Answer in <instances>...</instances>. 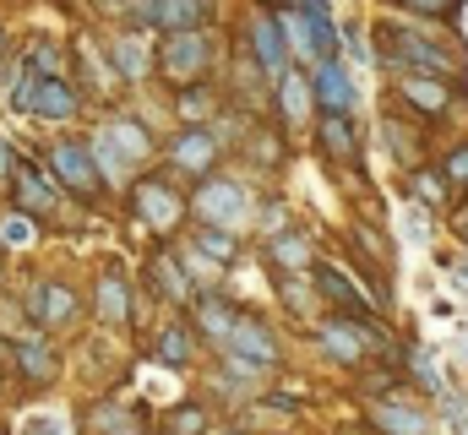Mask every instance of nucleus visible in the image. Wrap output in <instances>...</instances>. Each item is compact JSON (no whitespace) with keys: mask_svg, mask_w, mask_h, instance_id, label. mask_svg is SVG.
I'll use <instances>...</instances> for the list:
<instances>
[{"mask_svg":"<svg viewBox=\"0 0 468 435\" xmlns=\"http://www.w3.org/2000/svg\"><path fill=\"white\" fill-rule=\"evenodd\" d=\"M11 104L16 109H33V114H49V120H71L77 114V99L60 77H22L11 88Z\"/></svg>","mask_w":468,"mask_h":435,"instance_id":"nucleus-1","label":"nucleus"},{"mask_svg":"<svg viewBox=\"0 0 468 435\" xmlns=\"http://www.w3.org/2000/svg\"><path fill=\"white\" fill-rule=\"evenodd\" d=\"M191 202H197V213L207 218L213 228H234V223L245 218V191H239L234 180H202Z\"/></svg>","mask_w":468,"mask_h":435,"instance_id":"nucleus-2","label":"nucleus"},{"mask_svg":"<svg viewBox=\"0 0 468 435\" xmlns=\"http://www.w3.org/2000/svg\"><path fill=\"white\" fill-rule=\"evenodd\" d=\"M224 348H229L234 359H250V365H272L278 359V343H272V332L261 322H250V316H234L229 337H224Z\"/></svg>","mask_w":468,"mask_h":435,"instance_id":"nucleus-3","label":"nucleus"},{"mask_svg":"<svg viewBox=\"0 0 468 435\" xmlns=\"http://www.w3.org/2000/svg\"><path fill=\"white\" fill-rule=\"evenodd\" d=\"M55 175H60V186H71L77 196H93V186H99L93 153H88L82 142H60V147H55Z\"/></svg>","mask_w":468,"mask_h":435,"instance_id":"nucleus-4","label":"nucleus"},{"mask_svg":"<svg viewBox=\"0 0 468 435\" xmlns=\"http://www.w3.org/2000/svg\"><path fill=\"white\" fill-rule=\"evenodd\" d=\"M136 213L147 218L153 228H175V218H180V196L164 191L158 180H147V186H136Z\"/></svg>","mask_w":468,"mask_h":435,"instance_id":"nucleus-5","label":"nucleus"},{"mask_svg":"<svg viewBox=\"0 0 468 435\" xmlns=\"http://www.w3.org/2000/svg\"><path fill=\"white\" fill-rule=\"evenodd\" d=\"M316 99H322V109L327 114H349V104H354V88H349V77L333 66V60H316Z\"/></svg>","mask_w":468,"mask_h":435,"instance_id":"nucleus-6","label":"nucleus"},{"mask_svg":"<svg viewBox=\"0 0 468 435\" xmlns=\"http://www.w3.org/2000/svg\"><path fill=\"white\" fill-rule=\"evenodd\" d=\"M142 16H147L153 27H169V33H191V27L202 22V0H153Z\"/></svg>","mask_w":468,"mask_h":435,"instance_id":"nucleus-7","label":"nucleus"},{"mask_svg":"<svg viewBox=\"0 0 468 435\" xmlns=\"http://www.w3.org/2000/svg\"><path fill=\"white\" fill-rule=\"evenodd\" d=\"M202 60H207V44L197 33H175L169 38V55H164L169 77H191V71H202Z\"/></svg>","mask_w":468,"mask_h":435,"instance_id":"nucleus-8","label":"nucleus"},{"mask_svg":"<svg viewBox=\"0 0 468 435\" xmlns=\"http://www.w3.org/2000/svg\"><path fill=\"white\" fill-rule=\"evenodd\" d=\"M16 196H22L33 213L55 207V191H49V180L38 175V164H33V158H16Z\"/></svg>","mask_w":468,"mask_h":435,"instance_id":"nucleus-9","label":"nucleus"},{"mask_svg":"<svg viewBox=\"0 0 468 435\" xmlns=\"http://www.w3.org/2000/svg\"><path fill=\"white\" fill-rule=\"evenodd\" d=\"M213 153H218V147H213L207 131H186V136L175 142V164H180V169H197V175L213 164Z\"/></svg>","mask_w":468,"mask_h":435,"instance_id":"nucleus-10","label":"nucleus"},{"mask_svg":"<svg viewBox=\"0 0 468 435\" xmlns=\"http://www.w3.org/2000/svg\"><path fill=\"white\" fill-rule=\"evenodd\" d=\"M403 93H409V104H420L425 114H441V109L452 104V88H441L436 77H409Z\"/></svg>","mask_w":468,"mask_h":435,"instance_id":"nucleus-11","label":"nucleus"},{"mask_svg":"<svg viewBox=\"0 0 468 435\" xmlns=\"http://www.w3.org/2000/svg\"><path fill=\"white\" fill-rule=\"evenodd\" d=\"M104 147H110L115 158H147V131L131 125V120H120V125L104 131Z\"/></svg>","mask_w":468,"mask_h":435,"instance_id":"nucleus-12","label":"nucleus"},{"mask_svg":"<svg viewBox=\"0 0 468 435\" xmlns=\"http://www.w3.org/2000/svg\"><path fill=\"white\" fill-rule=\"evenodd\" d=\"M322 343H327L333 359H359L365 354V337L354 332V322H327L322 326Z\"/></svg>","mask_w":468,"mask_h":435,"instance_id":"nucleus-13","label":"nucleus"},{"mask_svg":"<svg viewBox=\"0 0 468 435\" xmlns=\"http://www.w3.org/2000/svg\"><path fill=\"white\" fill-rule=\"evenodd\" d=\"M256 55H261L267 71H278V77L289 71V66H283V38H278V22H272V16H256Z\"/></svg>","mask_w":468,"mask_h":435,"instance_id":"nucleus-14","label":"nucleus"},{"mask_svg":"<svg viewBox=\"0 0 468 435\" xmlns=\"http://www.w3.org/2000/svg\"><path fill=\"white\" fill-rule=\"evenodd\" d=\"M33 300H38V305H33L38 322H71V311H77V305H71V289H55V283L33 289Z\"/></svg>","mask_w":468,"mask_h":435,"instance_id":"nucleus-15","label":"nucleus"},{"mask_svg":"<svg viewBox=\"0 0 468 435\" xmlns=\"http://www.w3.org/2000/svg\"><path fill=\"white\" fill-rule=\"evenodd\" d=\"M370 419H376L381 430H392V435H425V414H414V408L381 403V408H370Z\"/></svg>","mask_w":468,"mask_h":435,"instance_id":"nucleus-16","label":"nucleus"},{"mask_svg":"<svg viewBox=\"0 0 468 435\" xmlns=\"http://www.w3.org/2000/svg\"><path fill=\"white\" fill-rule=\"evenodd\" d=\"M316 289H322V294H327V300H338V305H359V289H354L349 278H344V272H333V267H316Z\"/></svg>","mask_w":468,"mask_h":435,"instance_id":"nucleus-17","label":"nucleus"},{"mask_svg":"<svg viewBox=\"0 0 468 435\" xmlns=\"http://www.w3.org/2000/svg\"><path fill=\"white\" fill-rule=\"evenodd\" d=\"M197 250L213 256V261H234V250H239V245H234V228H202V234H197Z\"/></svg>","mask_w":468,"mask_h":435,"instance_id":"nucleus-18","label":"nucleus"},{"mask_svg":"<svg viewBox=\"0 0 468 435\" xmlns=\"http://www.w3.org/2000/svg\"><path fill=\"white\" fill-rule=\"evenodd\" d=\"M99 311H104L110 322H125V283H120V272H104V283H99Z\"/></svg>","mask_w":468,"mask_h":435,"instance_id":"nucleus-19","label":"nucleus"},{"mask_svg":"<svg viewBox=\"0 0 468 435\" xmlns=\"http://www.w3.org/2000/svg\"><path fill=\"white\" fill-rule=\"evenodd\" d=\"M322 142H327V147H333L338 158H349V153H354L349 120H344V114H327V120H322Z\"/></svg>","mask_w":468,"mask_h":435,"instance_id":"nucleus-20","label":"nucleus"},{"mask_svg":"<svg viewBox=\"0 0 468 435\" xmlns=\"http://www.w3.org/2000/svg\"><path fill=\"white\" fill-rule=\"evenodd\" d=\"M272 261H278V267H305V261H311V245H305L300 234H283V239L272 245Z\"/></svg>","mask_w":468,"mask_h":435,"instance_id":"nucleus-21","label":"nucleus"},{"mask_svg":"<svg viewBox=\"0 0 468 435\" xmlns=\"http://www.w3.org/2000/svg\"><path fill=\"white\" fill-rule=\"evenodd\" d=\"M197 322H202V332H207V337H218V343H224V337H229V326H234V311H224L218 300H207Z\"/></svg>","mask_w":468,"mask_h":435,"instance_id":"nucleus-22","label":"nucleus"},{"mask_svg":"<svg viewBox=\"0 0 468 435\" xmlns=\"http://www.w3.org/2000/svg\"><path fill=\"white\" fill-rule=\"evenodd\" d=\"M16 359H22V370H27V376H38V381L55 370V359L44 354V343H16Z\"/></svg>","mask_w":468,"mask_h":435,"instance_id":"nucleus-23","label":"nucleus"},{"mask_svg":"<svg viewBox=\"0 0 468 435\" xmlns=\"http://www.w3.org/2000/svg\"><path fill=\"white\" fill-rule=\"evenodd\" d=\"M153 267H158V283H164V289H169V294H175V300L186 305V300H191V283H186V278L175 272V261L164 256V261H153Z\"/></svg>","mask_w":468,"mask_h":435,"instance_id":"nucleus-24","label":"nucleus"},{"mask_svg":"<svg viewBox=\"0 0 468 435\" xmlns=\"http://www.w3.org/2000/svg\"><path fill=\"white\" fill-rule=\"evenodd\" d=\"M202 430H207L202 408H175V414H169V435H202Z\"/></svg>","mask_w":468,"mask_h":435,"instance_id":"nucleus-25","label":"nucleus"},{"mask_svg":"<svg viewBox=\"0 0 468 435\" xmlns=\"http://www.w3.org/2000/svg\"><path fill=\"white\" fill-rule=\"evenodd\" d=\"M115 60L125 77H142L147 71V60H142V49H136V38H125V44H115Z\"/></svg>","mask_w":468,"mask_h":435,"instance_id":"nucleus-26","label":"nucleus"},{"mask_svg":"<svg viewBox=\"0 0 468 435\" xmlns=\"http://www.w3.org/2000/svg\"><path fill=\"white\" fill-rule=\"evenodd\" d=\"M283 109H289V120H300V114H305V82H300V77H289V71H283Z\"/></svg>","mask_w":468,"mask_h":435,"instance_id":"nucleus-27","label":"nucleus"},{"mask_svg":"<svg viewBox=\"0 0 468 435\" xmlns=\"http://www.w3.org/2000/svg\"><path fill=\"white\" fill-rule=\"evenodd\" d=\"M27 66H33V71H49V77H60V55H55V44H38Z\"/></svg>","mask_w":468,"mask_h":435,"instance_id":"nucleus-28","label":"nucleus"},{"mask_svg":"<svg viewBox=\"0 0 468 435\" xmlns=\"http://www.w3.org/2000/svg\"><path fill=\"white\" fill-rule=\"evenodd\" d=\"M164 365H186V332H164Z\"/></svg>","mask_w":468,"mask_h":435,"instance_id":"nucleus-29","label":"nucleus"},{"mask_svg":"<svg viewBox=\"0 0 468 435\" xmlns=\"http://www.w3.org/2000/svg\"><path fill=\"white\" fill-rule=\"evenodd\" d=\"M447 175H452V180H468V153H452V158H447Z\"/></svg>","mask_w":468,"mask_h":435,"instance_id":"nucleus-30","label":"nucleus"},{"mask_svg":"<svg viewBox=\"0 0 468 435\" xmlns=\"http://www.w3.org/2000/svg\"><path fill=\"white\" fill-rule=\"evenodd\" d=\"M409 5H414V11H452L458 0H409Z\"/></svg>","mask_w":468,"mask_h":435,"instance_id":"nucleus-31","label":"nucleus"},{"mask_svg":"<svg viewBox=\"0 0 468 435\" xmlns=\"http://www.w3.org/2000/svg\"><path fill=\"white\" fill-rule=\"evenodd\" d=\"M5 239H16V245H22V239H33V228H27V223H5Z\"/></svg>","mask_w":468,"mask_h":435,"instance_id":"nucleus-32","label":"nucleus"},{"mask_svg":"<svg viewBox=\"0 0 468 435\" xmlns=\"http://www.w3.org/2000/svg\"><path fill=\"white\" fill-rule=\"evenodd\" d=\"M452 223H458V234H463V239H468V202H463V207H458V218H452Z\"/></svg>","mask_w":468,"mask_h":435,"instance_id":"nucleus-33","label":"nucleus"},{"mask_svg":"<svg viewBox=\"0 0 468 435\" xmlns=\"http://www.w3.org/2000/svg\"><path fill=\"white\" fill-rule=\"evenodd\" d=\"M5 169H11V147L0 142V175H5Z\"/></svg>","mask_w":468,"mask_h":435,"instance_id":"nucleus-34","label":"nucleus"},{"mask_svg":"<svg viewBox=\"0 0 468 435\" xmlns=\"http://www.w3.org/2000/svg\"><path fill=\"white\" fill-rule=\"evenodd\" d=\"M0 354H5V343H0Z\"/></svg>","mask_w":468,"mask_h":435,"instance_id":"nucleus-35","label":"nucleus"}]
</instances>
